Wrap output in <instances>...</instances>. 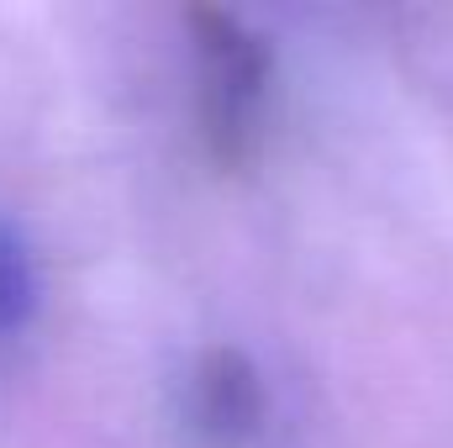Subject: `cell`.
I'll return each instance as SVG.
<instances>
[{"label": "cell", "mask_w": 453, "mask_h": 448, "mask_svg": "<svg viewBox=\"0 0 453 448\" xmlns=\"http://www.w3.org/2000/svg\"><path fill=\"white\" fill-rule=\"evenodd\" d=\"M196 53V121L211 164L242 169L258 153L269 106V42L222 5L185 11Z\"/></svg>", "instance_id": "cell-1"}, {"label": "cell", "mask_w": 453, "mask_h": 448, "mask_svg": "<svg viewBox=\"0 0 453 448\" xmlns=\"http://www.w3.org/2000/svg\"><path fill=\"white\" fill-rule=\"evenodd\" d=\"M185 417L201 433L206 448H242L258 438L264 417H269V396L264 380L253 369V359H242L237 348H211L185 390Z\"/></svg>", "instance_id": "cell-2"}, {"label": "cell", "mask_w": 453, "mask_h": 448, "mask_svg": "<svg viewBox=\"0 0 453 448\" xmlns=\"http://www.w3.org/2000/svg\"><path fill=\"white\" fill-rule=\"evenodd\" d=\"M27 301H32V280H27V264H21V253L0 248V328H5V322H21Z\"/></svg>", "instance_id": "cell-3"}]
</instances>
